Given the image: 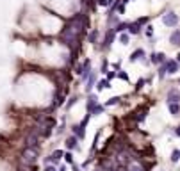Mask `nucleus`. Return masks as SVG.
<instances>
[{"instance_id":"f257e3e1","label":"nucleus","mask_w":180,"mask_h":171,"mask_svg":"<svg viewBox=\"0 0 180 171\" xmlns=\"http://www.w3.org/2000/svg\"><path fill=\"white\" fill-rule=\"evenodd\" d=\"M37 161V148L34 146H25V150L21 152V162L25 166H34Z\"/></svg>"},{"instance_id":"f03ea898","label":"nucleus","mask_w":180,"mask_h":171,"mask_svg":"<svg viewBox=\"0 0 180 171\" xmlns=\"http://www.w3.org/2000/svg\"><path fill=\"white\" fill-rule=\"evenodd\" d=\"M162 23L166 27H177L179 25V16L173 12V11H168L164 16H162Z\"/></svg>"},{"instance_id":"7ed1b4c3","label":"nucleus","mask_w":180,"mask_h":171,"mask_svg":"<svg viewBox=\"0 0 180 171\" xmlns=\"http://www.w3.org/2000/svg\"><path fill=\"white\" fill-rule=\"evenodd\" d=\"M114 36H116V30H114V29H109V30L105 32L104 41H102V48H104V50H109V48H111V45H112V41H114Z\"/></svg>"},{"instance_id":"20e7f679","label":"nucleus","mask_w":180,"mask_h":171,"mask_svg":"<svg viewBox=\"0 0 180 171\" xmlns=\"http://www.w3.org/2000/svg\"><path fill=\"white\" fill-rule=\"evenodd\" d=\"M150 62H152V64H157V66L164 64V62H166V54H164V52H154V54L150 55Z\"/></svg>"},{"instance_id":"39448f33","label":"nucleus","mask_w":180,"mask_h":171,"mask_svg":"<svg viewBox=\"0 0 180 171\" xmlns=\"http://www.w3.org/2000/svg\"><path fill=\"white\" fill-rule=\"evenodd\" d=\"M164 64H166V70H168V75H175V73H177V71L180 70V64L177 62V61H173V59H171V61H166Z\"/></svg>"},{"instance_id":"423d86ee","label":"nucleus","mask_w":180,"mask_h":171,"mask_svg":"<svg viewBox=\"0 0 180 171\" xmlns=\"http://www.w3.org/2000/svg\"><path fill=\"white\" fill-rule=\"evenodd\" d=\"M143 57H145V50L137 48V50H134V52L129 55V61H130V62H137V61H141Z\"/></svg>"},{"instance_id":"0eeeda50","label":"nucleus","mask_w":180,"mask_h":171,"mask_svg":"<svg viewBox=\"0 0 180 171\" xmlns=\"http://www.w3.org/2000/svg\"><path fill=\"white\" fill-rule=\"evenodd\" d=\"M96 105H98V96H96V95H89V96H87V103H86L87 112H91Z\"/></svg>"},{"instance_id":"6e6552de","label":"nucleus","mask_w":180,"mask_h":171,"mask_svg":"<svg viewBox=\"0 0 180 171\" xmlns=\"http://www.w3.org/2000/svg\"><path fill=\"white\" fill-rule=\"evenodd\" d=\"M168 102H175V103H179V102H180V91H179V89L171 87V89L168 91Z\"/></svg>"},{"instance_id":"1a4fd4ad","label":"nucleus","mask_w":180,"mask_h":171,"mask_svg":"<svg viewBox=\"0 0 180 171\" xmlns=\"http://www.w3.org/2000/svg\"><path fill=\"white\" fill-rule=\"evenodd\" d=\"M77 143H79V137L73 134L71 137H68V139H66V148H68V150H73V148H75V150H79V145H77Z\"/></svg>"},{"instance_id":"9d476101","label":"nucleus","mask_w":180,"mask_h":171,"mask_svg":"<svg viewBox=\"0 0 180 171\" xmlns=\"http://www.w3.org/2000/svg\"><path fill=\"white\" fill-rule=\"evenodd\" d=\"M129 34L130 36H137V34H141V25L137 23V21H134V23H129Z\"/></svg>"},{"instance_id":"9b49d317","label":"nucleus","mask_w":180,"mask_h":171,"mask_svg":"<svg viewBox=\"0 0 180 171\" xmlns=\"http://www.w3.org/2000/svg\"><path fill=\"white\" fill-rule=\"evenodd\" d=\"M71 132H73L79 139H82V137L86 136V130H84V127H82L80 123H79V125H73V127H71Z\"/></svg>"},{"instance_id":"f8f14e48","label":"nucleus","mask_w":180,"mask_h":171,"mask_svg":"<svg viewBox=\"0 0 180 171\" xmlns=\"http://www.w3.org/2000/svg\"><path fill=\"white\" fill-rule=\"evenodd\" d=\"M109 87H111V80H109V79L96 80V89H98V91H104V89H109Z\"/></svg>"},{"instance_id":"ddd939ff","label":"nucleus","mask_w":180,"mask_h":171,"mask_svg":"<svg viewBox=\"0 0 180 171\" xmlns=\"http://www.w3.org/2000/svg\"><path fill=\"white\" fill-rule=\"evenodd\" d=\"M170 43L171 45H180V29H175L173 32H171V36H170Z\"/></svg>"},{"instance_id":"4468645a","label":"nucleus","mask_w":180,"mask_h":171,"mask_svg":"<svg viewBox=\"0 0 180 171\" xmlns=\"http://www.w3.org/2000/svg\"><path fill=\"white\" fill-rule=\"evenodd\" d=\"M168 109H170V114L171 116H179L180 114V105L175 102H168Z\"/></svg>"},{"instance_id":"2eb2a0df","label":"nucleus","mask_w":180,"mask_h":171,"mask_svg":"<svg viewBox=\"0 0 180 171\" xmlns=\"http://www.w3.org/2000/svg\"><path fill=\"white\" fill-rule=\"evenodd\" d=\"M95 86H96V75H95V73L91 71V75L87 77V86H86V91L89 93V91H91V89H93Z\"/></svg>"},{"instance_id":"dca6fc26","label":"nucleus","mask_w":180,"mask_h":171,"mask_svg":"<svg viewBox=\"0 0 180 171\" xmlns=\"http://www.w3.org/2000/svg\"><path fill=\"white\" fill-rule=\"evenodd\" d=\"M127 29H129V23H125V21H120V23H116V25H114L116 34H121V32H125Z\"/></svg>"},{"instance_id":"f3484780","label":"nucleus","mask_w":180,"mask_h":171,"mask_svg":"<svg viewBox=\"0 0 180 171\" xmlns=\"http://www.w3.org/2000/svg\"><path fill=\"white\" fill-rule=\"evenodd\" d=\"M129 41H130V34L129 32H121L120 34V43L121 45H129Z\"/></svg>"},{"instance_id":"a211bd4d","label":"nucleus","mask_w":180,"mask_h":171,"mask_svg":"<svg viewBox=\"0 0 180 171\" xmlns=\"http://www.w3.org/2000/svg\"><path fill=\"white\" fill-rule=\"evenodd\" d=\"M87 39H89V43H96V39H98V30H96V29H93V30L89 32Z\"/></svg>"},{"instance_id":"6ab92c4d","label":"nucleus","mask_w":180,"mask_h":171,"mask_svg":"<svg viewBox=\"0 0 180 171\" xmlns=\"http://www.w3.org/2000/svg\"><path fill=\"white\" fill-rule=\"evenodd\" d=\"M157 75H159V79H164V77L168 75V70H166V64H161V66H159V70H157Z\"/></svg>"},{"instance_id":"aec40b11","label":"nucleus","mask_w":180,"mask_h":171,"mask_svg":"<svg viewBox=\"0 0 180 171\" xmlns=\"http://www.w3.org/2000/svg\"><path fill=\"white\" fill-rule=\"evenodd\" d=\"M120 96H112V98H109L107 102H105V107H112V105H116V103H120Z\"/></svg>"},{"instance_id":"412c9836","label":"nucleus","mask_w":180,"mask_h":171,"mask_svg":"<svg viewBox=\"0 0 180 171\" xmlns=\"http://www.w3.org/2000/svg\"><path fill=\"white\" fill-rule=\"evenodd\" d=\"M104 107H105V105H100V103H98V105H96V107L89 112V114H91V116H98L100 112H104Z\"/></svg>"},{"instance_id":"4be33fe9","label":"nucleus","mask_w":180,"mask_h":171,"mask_svg":"<svg viewBox=\"0 0 180 171\" xmlns=\"http://www.w3.org/2000/svg\"><path fill=\"white\" fill-rule=\"evenodd\" d=\"M180 161V150H173L171 152V162H179Z\"/></svg>"},{"instance_id":"5701e85b","label":"nucleus","mask_w":180,"mask_h":171,"mask_svg":"<svg viewBox=\"0 0 180 171\" xmlns=\"http://www.w3.org/2000/svg\"><path fill=\"white\" fill-rule=\"evenodd\" d=\"M136 21H137L139 25H145V23H148V21H150V18H148V16H141V18H137Z\"/></svg>"},{"instance_id":"b1692460","label":"nucleus","mask_w":180,"mask_h":171,"mask_svg":"<svg viewBox=\"0 0 180 171\" xmlns=\"http://www.w3.org/2000/svg\"><path fill=\"white\" fill-rule=\"evenodd\" d=\"M64 161H66L68 164H73V153H70V152L64 153Z\"/></svg>"},{"instance_id":"393cba45","label":"nucleus","mask_w":180,"mask_h":171,"mask_svg":"<svg viewBox=\"0 0 180 171\" xmlns=\"http://www.w3.org/2000/svg\"><path fill=\"white\" fill-rule=\"evenodd\" d=\"M96 4H98V5H102V7H109V5H112V4H111V0H96Z\"/></svg>"},{"instance_id":"a878e982","label":"nucleus","mask_w":180,"mask_h":171,"mask_svg":"<svg viewBox=\"0 0 180 171\" xmlns=\"http://www.w3.org/2000/svg\"><path fill=\"white\" fill-rule=\"evenodd\" d=\"M129 171H143L139 164H129Z\"/></svg>"},{"instance_id":"bb28decb","label":"nucleus","mask_w":180,"mask_h":171,"mask_svg":"<svg viewBox=\"0 0 180 171\" xmlns=\"http://www.w3.org/2000/svg\"><path fill=\"white\" fill-rule=\"evenodd\" d=\"M105 75H107V79H109V80H112L118 73H116V71H109V70H107V73H105Z\"/></svg>"},{"instance_id":"cd10ccee","label":"nucleus","mask_w":180,"mask_h":171,"mask_svg":"<svg viewBox=\"0 0 180 171\" xmlns=\"http://www.w3.org/2000/svg\"><path fill=\"white\" fill-rule=\"evenodd\" d=\"M73 103H77V96H71V98H70V102H68V105H66V109H70V107H71Z\"/></svg>"},{"instance_id":"c85d7f7f","label":"nucleus","mask_w":180,"mask_h":171,"mask_svg":"<svg viewBox=\"0 0 180 171\" xmlns=\"http://www.w3.org/2000/svg\"><path fill=\"white\" fill-rule=\"evenodd\" d=\"M152 34H154V27H152V25H148V27H146V36H148V37H152Z\"/></svg>"},{"instance_id":"c756f323","label":"nucleus","mask_w":180,"mask_h":171,"mask_svg":"<svg viewBox=\"0 0 180 171\" xmlns=\"http://www.w3.org/2000/svg\"><path fill=\"white\" fill-rule=\"evenodd\" d=\"M118 77H120L121 80H129V75H127L125 71H120V73H118Z\"/></svg>"},{"instance_id":"7c9ffc66","label":"nucleus","mask_w":180,"mask_h":171,"mask_svg":"<svg viewBox=\"0 0 180 171\" xmlns=\"http://www.w3.org/2000/svg\"><path fill=\"white\" fill-rule=\"evenodd\" d=\"M143 84H145V79H139V80H137V84H136V89L139 91V89L143 87Z\"/></svg>"},{"instance_id":"2f4dec72","label":"nucleus","mask_w":180,"mask_h":171,"mask_svg":"<svg viewBox=\"0 0 180 171\" xmlns=\"http://www.w3.org/2000/svg\"><path fill=\"white\" fill-rule=\"evenodd\" d=\"M45 171H57L54 164H45Z\"/></svg>"},{"instance_id":"473e14b6","label":"nucleus","mask_w":180,"mask_h":171,"mask_svg":"<svg viewBox=\"0 0 180 171\" xmlns=\"http://www.w3.org/2000/svg\"><path fill=\"white\" fill-rule=\"evenodd\" d=\"M100 71H102V73H107V61H104V62H102V68H100Z\"/></svg>"},{"instance_id":"72a5a7b5","label":"nucleus","mask_w":180,"mask_h":171,"mask_svg":"<svg viewBox=\"0 0 180 171\" xmlns=\"http://www.w3.org/2000/svg\"><path fill=\"white\" fill-rule=\"evenodd\" d=\"M173 134H175L177 137H180V125H179V127H175V130H173Z\"/></svg>"},{"instance_id":"f704fd0d","label":"nucleus","mask_w":180,"mask_h":171,"mask_svg":"<svg viewBox=\"0 0 180 171\" xmlns=\"http://www.w3.org/2000/svg\"><path fill=\"white\" fill-rule=\"evenodd\" d=\"M71 171H80V170H79V166H77V164H73V168H71Z\"/></svg>"},{"instance_id":"c9c22d12","label":"nucleus","mask_w":180,"mask_h":171,"mask_svg":"<svg viewBox=\"0 0 180 171\" xmlns=\"http://www.w3.org/2000/svg\"><path fill=\"white\" fill-rule=\"evenodd\" d=\"M57 171H66V166H61V168H59Z\"/></svg>"},{"instance_id":"e433bc0d","label":"nucleus","mask_w":180,"mask_h":171,"mask_svg":"<svg viewBox=\"0 0 180 171\" xmlns=\"http://www.w3.org/2000/svg\"><path fill=\"white\" fill-rule=\"evenodd\" d=\"M177 62H179V64H180V52H179V54H177Z\"/></svg>"}]
</instances>
